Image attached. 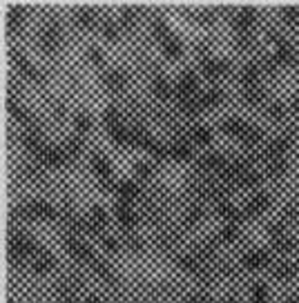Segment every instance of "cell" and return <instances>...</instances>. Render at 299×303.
I'll use <instances>...</instances> for the list:
<instances>
[{"instance_id": "cell-1", "label": "cell", "mask_w": 299, "mask_h": 303, "mask_svg": "<svg viewBox=\"0 0 299 303\" xmlns=\"http://www.w3.org/2000/svg\"><path fill=\"white\" fill-rule=\"evenodd\" d=\"M63 243H65V250L70 252L74 259H78V261H85V263H94L96 261L94 250H91L89 245H85L83 241L76 237V234H65Z\"/></svg>"}, {"instance_id": "cell-2", "label": "cell", "mask_w": 299, "mask_h": 303, "mask_svg": "<svg viewBox=\"0 0 299 303\" xmlns=\"http://www.w3.org/2000/svg\"><path fill=\"white\" fill-rule=\"evenodd\" d=\"M60 38H63V32H60L58 22L52 20V22H47L40 32V47L45 49V52H56L60 45Z\"/></svg>"}, {"instance_id": "cell-3", "label": "cell", "mask_w": 299, "mask_h": 303, "mask_svg": "<svg viewBox=\"0 0 299 303\" xmlns=\"http://www.w3.org/2000/svg\"><path fill=\"white\" fill-rule=\"evenodd\" d=\"M255 20H257V11H255L252 7H243V9H239L235 14L233 25H235L237 34H248L250 29H252Z\"/></svg>"}, {"instance_id": "cell-4", "label": "cell", "mask_w": 299, "mask_h": 303, "mask_svg": "<svg viewBox=\"0 0 299 303\" xmlns=\"http://www.w3.org/2000/svg\"><path fill=\"white\" fill-rule=\"evenodd\" d=\"M230 69V63L223 58H203V63H201V72H203L205 78H219L223 76L225 72Z\"/></svg>"}, {"instance_id": "cell-5", "label": "cell", "mask_w": 299, "mask_h": 303, "mask_svg": "<svg viewBox=\"0 0 299 303\" xmlns=\"http://www.w3.org/2000/svg\"><path fill=\"white\" fill-rule=\"evenodd\" d=\"M105 225H107V212L101 205H94L89 209V216L85 219V230L91 234H99L101 227H105Z\"/></svg>"}, {"instance_id": "cell-6", "label": "cell", "mask_w": 299, "mask_h": 303, "mask_svg": "<svg viewBox=\"0 0 299 303\" xmlns=\"http://www.w3.org/2000/svg\"><path fill=\"white\" fill-rule=\"evenodd\" d=\"M114 216H117L119 225L123 227V230H132V227L136 225V214H134V209L123 201H119L117 205H114Z\"/></svg>"}, {"instance_id": "cell-7", "label": "cell", "mask_w": 299, "mask_h": 303, "mask_svg": "<svg viewBox=\"0 0 299 303\" xmlns=\"http://www.w3.org/2000/svg\"><path fill=\"white\" fill-rule=\"evenodd\" d=\"M7 107H9V114L14 116L18 123H22V125H34V116L29 112L27 107H22L20 103H18V98L14 94H9V101H7Z\"/></svg>"}, {"instance_id": "cell-8", "label": "cell", "mask_w": 299, "mask_h": 303, "mask_svg": "<svg viewBox=\"0 0 299 303\" xmlns=\"http://www.w3.org/2000/svg\"><path fill=\"white\" fill-rule=\"evenodd\" d=\"M27 207H29V212H32V216H38V219H50V221L58 219L56 207L47 201H32V203H27Z\"/></svg>"}, {"instance_id": "cell-9", "label": "cell", "mask_w": 299, "mask_h": 303, "mask_svg": "<svg viewBox=\"0 0 299 303\" xmlns=\"http://www.w3.org/2000/svg\"><path fill=\"white\" fill-rule=\"evenodd\" d=\"M38 158L42 160V163L52 165V168H60V165H63L65 160H67L63 147H50V145H45V150L38 154Z\"/></svg>"}, {"instance_id": "cell-10", "label": "cell", "mask_w": 299, "mask_h": 303, "mask_svg": "<svg viewBox=\"0 0 299 303\" xmlns=\"http://www.w3.org/2000/svg\"><path fill=\"white\" fill-rule=\"evenodd\" d=\"M217 212L221 214L223 219L228 221V223H235V225H239L241 221H243V216H246L243 212H239V209H237L230 201H219L217 203Z\"/></svg>"}, {"instance_id": "cell-11", "label": "cell", "mask_w": 299, "mask_h": 303, "mask_svg": "<svg viewBox=\"0 0 299 303\" xmlns=\"http://www.w3.org/2000/svg\"><path fill=\"white\" fill-rule=\"evenodd\" d=\"M268 263H270V257H268V252H264V250H252V252H246V254H243V265H246L248 270H259Z\"/></svg>"}, {"instance_id": "cell-12", "label": "cell", "mask_w": 299, "mask_h": 303, "mask_svg": "<svg viewBox=\"0 0 299 303\" xmlns=\"http://www.w3.org/2000/svg\"><path fill=\"white\" fill-rule=\"evenodd\" d=\"M272 56L277 58L279 65H292V63H295V52H292V45L288 40H284V38L277 40V49H274Z\"/></svg>"}, {"instance_id": "cell-13", "label": "cell", "mask_w": 299, "mask_h": 303, "mask_svg": "<svg viewBox=\"0 0 299 303\" xmlns=\"http://www.w3.org/2000/svg\"><path fill=\"white\" fill-rule=\"evenodd\" d=\"M259 65L257 63H246L241 67V74H239V80L243 87H257V80H259Z\"/></svg>"}, {"instance_id": "cell-14", "label": "cell", "mask_w": 299, "mask_h": 303, "mask_svg": "<svg viewBox=\"0 0 299 303\" xmlns=\"http://www.w3.org/2000/svg\"><path fill=\"white\" fill-rule=\"evenodd\" d=\"M268 205H270V196H268V194H257V196H252V199L246 203L243 214H246V216H257V214L264 212V209H268Z\"/></svg>"}, {"instance_id": "cell-15", "label": "cell", "mask_w": 299, "mask_h": 303, "mask_svg": "<svg viewBox=\"0 0 299 303\" xmlns=\"http://www.w3.org/2000/svg\"><path fill=\"white\" fill-rule=\"evenodd\" d=\"M91 170H94V174L99 176L101 181L112 178V163H109L103 154H94V156H91Z\"/></svg>"}, {"instance_id": "cell-16", "label": "cell", "mask_w": 299, "mask_h": 303, "mask_svg": "<svg viewBox=\"0 0 299 303\" xmlns=\"http://www.w3.org/2000/svg\"><path fill=\"white\" fill-rule=\"evenodd\" d=\"M11 58H14V65H16L22 74H25L27 78H32V80H42V74H40L38 69H36V67H34L32 63H29V60H27L25 56H20L18 52H14V54H11Z\"/></svg>"}, {"instance_id": "cell-17", "label": "cell", "mask_w": 299, "mask_h": 303, "mask_svg": "<svg viewBox=\"0 0 299 303\" xmlns=\"http://www.w3.org/2000/svg\"><path fill=\"white\" fill-rule=\"evenodd\" d=\"M22 16H25L22 5H14V7H9V11H7V32L9 34H18V32H20Z\"/></svg>"}, {"instance_id": "cell-18", "label": "cell", "mask_w": 299, "mask_h": 303, "mask_svg": "<svg viewBox=\"0 0 299 303\" xmlns=\"http://www.w3.org/2000/svg\"><path fill=\"white\" fill-rule=\"evenodd\" d=\"M103 83H105V87L109 89H123L125 87V83H127V74L125 72H121V69H109L103 74Z\"/></svg>"}, {"instance_id": "cell-19", "label": "cell", "mask_w": 299, "mask_h": 303, "mask_svg": "<svg viewBox=\"0 0 299 303\" xmlns=\"http://www.w3.org/2000/svg\"><path fill=\"white\" fill-rule=\"evenodd\" d=\"M156 141L152 138V136L148 134V129H141V127H136V129H132V138H130V145L134 147H141V150H148L150 152V147L154 145Z\"/></svg>"}, {"instance_id": "cell-20", "label": "cell", "mask_w": 299, "mask_h": 303, "mask_svg": "<svg viewBox=\"0 0 299 303\" xmlns=\"http://www.w3.org/2000/svg\"><path fill=\"white\" fill-rule=\"evenodd\" d=\"M286 150H288V141L286 138H274L266 145V158L268 160H279V158H284Z\"/></svg>"}, {"instance_id": "cell-21", "label": "cell", "mask_w": 299, "mask_h": 303, "mask_svg": "<svg viewBox=\"0 0 299 303\" xmlns=\"http://www.w3.org/2000/svg\"><path fill=\"white\" fill-rule=\"evenodd\" d=\"M139 192H141V188H139V185L134 183V181H121V183L117 185V194H119V199L123 201V203L136 199Z\"/></svg>"}, {"instance_id": "cell-22", "label": "cell", "mask_w": 299, "mask_h": 303, "mask_svg": "<svg viewBox=\"0 0 299 303\" xmlns=\"http://www.w3.org/2000/svg\"><path fill=\"white\" fill-rule=\"evenodd\" d=\"M170 156L176 158V160H188L192 156V150H190V143L186 138H176L172 145H170Z\"/></svg>"}, {"instance_id": "cell-23", "label": "cell", "mask_w": 299, "mask_h": 303, "mask_svg": "<svg viewBox=\"0 0 299 303\" xmlns=\"http://www.w3.org/2000/svg\"><path fill=\"white\" fill-rule=\"evenodd\" d=\"M161 47H163V54L170 58H179L183 52V42L179 36H168L166 40H161Z\"/></svg>"}, {"instance_id": "cell-24", "label": "cell", "mask_w": 299, "mask_h": 303, "mask_svg": "<svg viewBox=\"0 0 299 303\" xmlns=\"http://www.w3.org/2000/svg\"><path fill=\"white\" fill-rule=\"evenodd\" d=\"M22 145H25L29 152H34L36 156L45 150V145H42V141H40V134L34 132V129H29V132L22 134Z\"/></svg>"}, {"instance_id": "cell-25", "label": "cell", "mask_w": 299, "mask_h": 303, "mask_svg": "<svg viewBox=\"0 0 299 303\" xmlns=\"http://www.w3.org/2000/svg\"><path fill=\"white\" fill-rule=\"evenodd\" d=\"M190 141H194V145H208L212 141V129L205 125H194L190 129Z\"/></svg>"}, {"instance_id": "cell-26", "label": "cell", "mask_w": 299, "mask_h": 303, "mask_svg": "<svg viewBox=\"0 0 299 303\" xmlns=\"http://www.w3.org/2000/svg\"><path fill=\"white\" fill-rule=\"evenodd\" d=\"M94 22H96L94 9H89V7L76 9V25H78L81 29H91V27H94Z\"/></svg>"}, {"instance_id": "cell-27", "label": "cell", "mask_w": 299, "mask_h": 303, "mask_svg": "<svg viewBox=\"0 0 299 303\" xmlns=\"http://www.w3.org/2000/svg\"><path fill=\"white\" fill-rule=\"evenodd\" d=\"M152 91H154L161 101H168V98L172 96V87H170L168 78H163V76H156L152 80Z\"/></svg>"}, {"instance_id": "cell-28", "label": "cell", "mask_w": 299, "mask_h": 303, "mask_svg": "<svg viewBox=\"0 0 299 303\" xmlns=\"http://www.w3.org/2000/svg\"><path fill=\"white\" fill-rule=\"evenodd\" d=\"M54 265V257L50 254V252L40 250L38 254L34 257V272H38V274H42V272H47Z\"/></svg>"}, {"instance_id": "cell-29", "label": "cell", "mask_w": 299, "mask_h": 303, "mask_svg": "<svg viewBox=\"0 0 299 303\" xmlns=\"http://www.w3.org/2000/svg\"><path fill=\"white\" fill-rule=\"evenodd\" d=\"M243 127H246V123H243L241 119H225V121L221 123V132L228 134V136H237V138L241 136Z\"/></svg>"}, {"instance_id": "cell-30", "label": "cell", "mask_w": 299, "mask_h": 303, "mask_svg": "<svg viewBox=\"0 0 299 303\" xmlns=\"http://www.w3.org/2000/svg\"><path fill=\"white\" fill-rule=\"evenodd\" d=\"M239 138L246 145H257V143H261V129L257 125H248V123H246V127H243V132H241Z\"/></svg>"}, {"instance_id": "cell-31", "label": "cell", "mask_w": 299, "mask_h": 303, "mask_svg": "<svg viewBox=\"0 0 299 303\" xmlns=\"http://www.w3.org/2000/svg\"><path fill=\"white\" fill-rule=\"evenodd\" d=\"M221 98H223L221 89H219V87H210L208 91L201 94V103H203V107H215V105L221 103Z\"/></svg>"}, {"instance_id": "cell-32", "label": "cell", "mask_w": 299, "mask_h": 303, "mask_svg": "<svg viewBox=\"0 0 299 303\" xmlns=\"http://www.w3.org/2000/svg\"><path fill=\"white\" fill-rule=\"evenodd\" d=\"M109 136H112V141L114 143H130V138H132V129H127L123 125H117V127H112L109 129Z\"/></svg>"}, {"instance_id": "cell-33", "label": "cell", "mask_w": 299, "mask_h": 303, "mask_svg": "<svg viewBox=\"0 0 299 303\" xmlns=\"http://www.w3.org/2000/svg\"><path fill=\"white\" fill-rule=\"evenodd\" d=\"M74 129H76V134L78 136H83V134H87L89 129H91V119H89V114H76L74 116Z\"/></svg>"}, {"instance_id": "cell-34", "label": "cell", "mask_w": 299, "mask_h": 303, "mask_svg": "<svg viewBox=\"0 0 299 303\" xmlns=\"http://www.w3.org/2000/svg\"><path fill=\"white\" fill-rule=\"evenodd\" d=\"M83 145H81V138H70L67 143L63 145V152H65V158H76L81 154Z\"/></svg>"}, {"instance_id": "cell-35", "label": "cell", "mask_w": 299, "mask_h": 303, "mask_svg": "<svg viewBox=\"0 0 299 303\" xmlns=\"http://www.w3.org/2000/svg\"><path fill=\"white\" fill-rule=\"evenodd\" d=\"M259 181H261L259 172H255V170H248L246 174H243V176L239 178V185H241V188H257V185H259Z\"/></svg>"}, {"instance_id": "cell-36", "label": "cell", "mask_w": 299, "mask_h": 303, "mask_svg": "<svg viewBox=\"0 0 299 303\" xmlns=\"http://www.w3.org/2000/svg\"><path fill=\"white\" fill-rule=\"evenodd\" d=\"M134 20H136V11H134V7H125L123 11H121V29H132Z\"/></svg>"}, {"instance_id": "cell-37", "label": "cell", "mask_w": 299, "mask_h": 303, "mask_svg": "<svg viewBox=\"0 0 299 303\" xmlns=\"http://www.w3.org/2000/svg\"><path fill=\"white\" fill-rule=\"evenodd\" d=\"M252 303H268V288H266V283H255V286H252Z\"/></svg>"}, {"instance_id": "cell-38", "label": "cell", "mask_w": 299, "mask_h": 303, "mask_svg": "<svg viewBox=\"0 0 299 303\" xmlns=\"http://www.w3.org/2000/svg\"><path fill=\"white\" fill-rule=\"evenodd\" d=\"M239 225H235V223H228V225H225L223 227V230H221V239L225 241V243H233V241H237V239H239Z\"/></svg>"}, {"instance_id": "cell-39", "label": "cell", "mask_w": 299, "mask_h": 303, "mask_svg": "<svg viewBox=\"0 0 299 303\" xmlns=\"http://www.w3.org/2000/svg\"><path fill=\"white\" fill-rule=\"evenodd\" d=\"M91 265H94V270L99 272V276H101V279H105V281H114V272H112V268H109L107 263H103V261H99V259H96V261L91 263Z\"/></svg>"}, {"instance_id": "cell-40", "label": "cell", "mask_w": 299, "mask_h": 303, "mask_svg": "<svg viewBox=\"0 0 299 303\" xmlns=\"http://www.w3.org/2000/svg\"><path fill=\"white\" fill-rule=\"evenodd\" d=\"M152 32H154V36H158L161 40H166L168 36H172L170 34V29H168V22L161 20V18H156V20L152 22Z\"/></svg>"}, {"instance_id": "cell-41", "label": "cell", "mask_w": 299, "mask_h": 303, "mask_svg": "<svg viewBox=\"0 0 299 303\" xmlns=\"http://www.w3.org/2000/svg\"><path fill=\"white\" fill-rule=\"evenodd\" d=\"M103 123L107 125V129L121 125V123H119V109H117V107H107L105 114H103Z\"/></svg>"}, {"instance_id": "cell-42", "label": "cell", "mask_w": 299, "mask_h": 303, "mask_svg": "<svg viewBox=\"0 0 299 303\" xmlns=\"http://www.w3.org/2000/svg\"><path fill=\"white\" fill-rule=\"evenodd\" d=\"M274 276H277L279 281H288V279H292V276H295V268H292V265H288V263L277 265V268H274Z\"/></svg>"}, {"instance_id": "cell-43", "label": "cell", "mask_w": 299, "mask_h": 303, "mask_svg": "<svg viewBox=\"0 0 299 303\" xmlns=\"http://www.w3.org/2000/svg\"><path fill=\"white\" fill-rule=\"evenodd\" d=\"M119 25L112 20V18H105V20H103V34H105V38H109V40H114L119 36Z\"/></svg>"}, {"instance_id": "cell-44", "label": "cell", "mask_w": 299, "mask_h": 303, "mask_svg": "<svg viewBox=\"0 0 299 303\" xmlns=\"http://www.w3.org/2000/svg\"><path fill=\"white\" fill-rule=\"evenodd\" d=\"M243 103L246 105H257L261 101V89L259 87H248L246 91H243Z\"/></svg>"}, {"instance_id": "cell-45", "label": "cell", "mask_w": 299, "mask_h": 303, "mask_svg": "<svg viewBox=\"0 0 299 303\" xmlns=\"http://www.w3.org/2000/svg\"><path fill=\"white\" fill-rule=\"evenodd\" d=\"M201 219H203V207H201V205H194V207L188 209V214H186V223H188V225L199 223Z\"/></svg>"}, {"instance_id": "cell-46", "label": "cell", "mask_w": 299, "mask_h": 303, "mask_svg": "<svg viewBox=\"0 0 299 303\" xmlns=\"http://www.w3.org/2000/svg\"><path fill=\"white\" fill-rule=\"evenodd\" d=\"M179 265L186 270H190V272H197L199 270V259L192 257V254H183V257H179Z\"/></svg>"}, {"instance_id": "cell-47", "label": "cell", "mask_w": 299, "mask_h": 303, "mask_svg": "<svg viewBox=\"0 0 299 303\" xmlns=\"http://www.w3.org/2000/svg\"><path fill=\"white\" fill-rule=\"evenodd\" d=\"M286 172V160L279 158V160H268V174L270 176H282Z\"/></svg>"}, {"instance_id": "cell-48", "label": "cell", "mask_w": 299, "mask_h": 303, "mask_svg": "<svg viewBox=\"0 0 299 303\" xmlns=\"http://www.w3.org/2000/svg\"><path fill=\"white\" fill-rule=\"evenodd\" d=\"M266 112H268V116H270L272 121H282L284 119V105L282 103H268V107H266Z\"/></svg>"}, {"instance_id": "cell-49", "label": "cell", "mask_w": 299, "mask_h": 303, "mask_svg": "<svg viewBox=\"0 0 299 303\" xmlns=\"http://www.w3.org/2000/svg\"><path fill=\"white\" fill-rule=\"evenodd\" d=\"M272 245L277 247L279 252H290V247H292V239H290V237H286V234H282V237L272 239Z\"/></svg>"}, {"instance_id": "cell-50", "label": "cell", "mask_w": 299, "mask_h": 303, "mask_svg": "<svg viewBox=\"0 0 299 303\" xmlns=\"http://www.w3.org/2000/svg\"><path fill=\"white\" fill-rule=\"evenodd\" d=\"M87 58H89V63H94L96 67H101L103 60H105V58H103V52L99 47H87Z\"/></svg>"}, {"instance_id": "cell-51", "label": "cell", "mask_w": 299, "mask_h": 303, "mask_svg": "<svg viewBox=\"0 0 299 303\" xmlns=\"http://www.w3.org/2000/svg\"><path fill=\"white\" fill-rule=\"evenodd\" d=\"M282 18L286 22H297L299 20V7H284L282 9Z\"/></svg>"}, {"instance_id": "cell-52", "label": "cell", "mask_w": 299, "mask_h": 303, "mask_svg": "<svg viewBox=\"0 0 299 303\" xmlns=\"http://www.w3.org/2000/svg\"><path fill=\"white\" fill-rule=\"evenodd\" d=\"M150 154L154 158H166V156H170V147L161 145V143H154V145L150 147Z\"/></svg>"}, {"instance_id": "cell-53", "label": "cell", "mask_w": 299, "mask_h": 303, "mask_svg": "<svg viewBox=\"0 0 299 303\" xmlns=\"http://www.w3.org/2000/svg\"><path fill=\"white\" fill-rule=\"evenodd\" d=\"M134 174H136L139 178H150L152 176L150 163H136V165H134Z\"/></svg>"}, {"instance_id": "cell-54", "label": "cell", "mask_w": 299, "mask_h": 303, "mask_svg": "<svg viewBox=\"0 0 299 303\" xmlns=\"http://www.w3.org/2000/svg\"><path fill=\"white\" fill-rule=\"evenodd\" d=\"M101 245L105 247L107 252H117L119 250V243H117V239L114 237H101Z\"/></svg>"}, {"instance_id": "cell-55", "label": "cell", "mask_w": 299, "mask_h": 303, "mask_svg": "<svg viewBox=\"0 0 299 303\" xmlns=\"http://www.w3.org/2000/svg\"><path fill=\"white\" fill-rule=\"evenodd\" d=\"M237 47H239V49L252 47V36H250V34H239V36H237Z\"/></svg>"}, {"instance_id": "cell-56", "label": "cell", "mask_w": 299, "mask_h": 303, "mask_svg": "<svg viewBox=\"0 0 299 303\" xmlns=\"http://www.w3.org/2000/svg\"><path fill=\"white\" fill-rule=\"evenodd\" d=\"M277 67H279V63H277V58H274V56H266L264 58V69L268 74H274V72H277Z\"/></svg>"}, {"instance_id": "cell-57", "label": "cell", "mask_w": 299, "mask_h": 303, "mask_svg": "<svg viewBox=\"0 0 299 303\" xmlns=\"http://www.w3.org/2000/svg\"><path fill=\"white\" fill-rule=\"evenodd\" d=\"M125 245H127V247H132V250H141V247H143L141 243H139V239H136V237H127V239H125Z\"/></svg>"}, {"instance_id": "cell-58", "label": "cell", "mask_w": 299, "mask_h": 303, "mask_svg": "<svg viewBox=\"0 0 299 303\" xmlns=\"http://www.w3.org/2000/svg\"><path fill=\"white\" fill-rule=\"evenodd\" d=\"M292 109L299 114V91H297V96H295V101H292Z\"/></svg>"}, {"instance_id": "cell-59", "label": "cell", "mask_w": 299, "mask_h": 303, "mask_svg": "<svg viewBox=\"0 0 299 303\" xmlns=\"http://www.w3.org/2000/svg\"><path fill=\"white\" fill-rule=\"evenodd\" d=\"M186 303H203V299H201V296H190Z\"/></svg>"}, {"instance_id": "cell-60", "label": "cell", "mask_w": 299, "mask_h": 303, "mask_svg": "<svg viewBox=\"0 0 299 303\" xmlns=\"http://www.w3.org/2000/svg\"><path fill=\"white\" fill-rule=\"evenodd\" d=\"M85 303H101V299H99V296H89V299L85 301Z\"/></svg>"}, {"instance_id": "cell-61", "label": "cell", "mask_w": 299, "mask_h": 303, "mask_svg": "<svg viewBox=\"0 0 299 303\" xmlns=\"http://www.w3.org/2000/svg\"><path fill=\"white\" fill-rule=\"evenodd\" d=\"M288 303H299V296H290Z\"/></svg>"}, {"instance_id": "cell-62", "label": "cell", "mask_w": 299, "mask_h": 303, "mask_svg": "<svg viewBox=\"0 0 299 303\" xmlns=\"http://www.w3.org/2000/svg\"><path fill=\"white\" fill-rule=\"evenodd\" d=\"M221 303H237V299H223Z\"/></svg>"}]
</instances>
